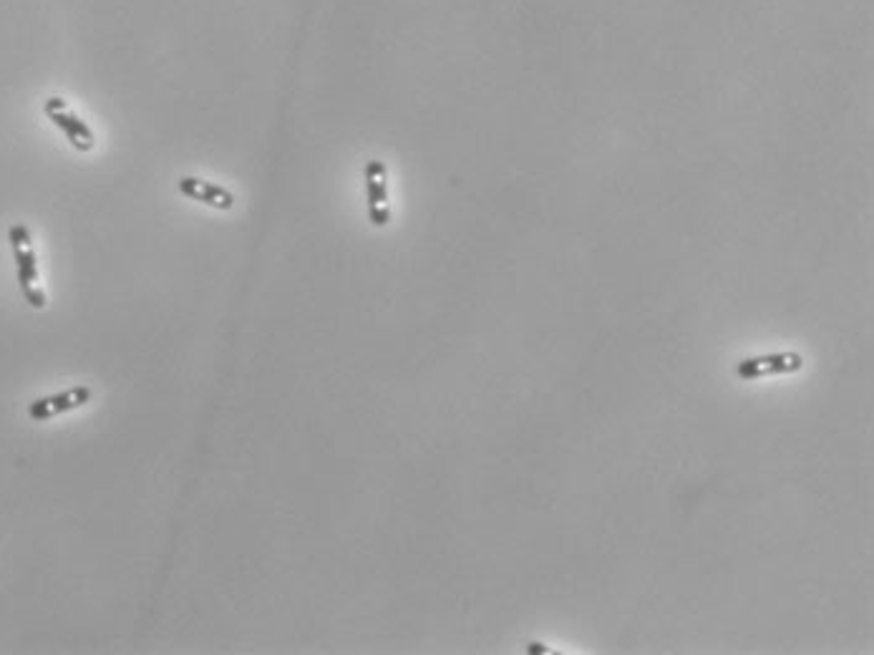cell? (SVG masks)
<instances>
[{
    "label": "cell",
    "mask_w": 874,
    "mask_h": 655,
    "mask_svg": "<svg viewBox=\"0 0 874 655\" xmlns=\"http://www.w3.org/2000/svg\"><path fill=\"white\" fill-rule=\"evenodd\" d=\"M89 399H91V388L76 386V388H69V391L56 393V396H46V399L33 401V404L28 406V416H31L33 421H46L58 414H66V411H74L79 409V406L89 404Z\"/></svg>",
    "instance_id": "cell-3"
},
{
    "label": "cell",
    "mask_w": 874,
    "mask_h": 655,
    "mask_svg": "<svg viewBox=\"0 0 874 655\" xmlns=\"http://www.w3.org/2000/svg\"><path fill=\"white\" fill-rule=\"evenodd\" d=\"M8 237H11L13 257H16L18 265V283H21L23 295H26V300L33 308H46V295L38 288V265L36 252H33L31 245V232H28L26 225H13Z\"/></svg>",
    "instance_id": "cell-1"
},
{
    "label": "cell",
    "mask_w": 874,
    "mask_h": 655,
    "mask_svg": "<svg viewBox=\"0 0 874 655\" xmlns=\"http://www.w3.org/2000/svg\"><path fill=\"white\" fill-rule=\"evenodd\" d=\"M43 109H46L48 119H51L53 124H56L58 129L63 131V134H66V137H69V142L74 144L79 152H89V149L94 147V131H91L89 126H86L84 121H81L79 116H76L74 111L66 106V101L56 99V96H53V99L46 101V106H43Z\"/></svg>",
    "instance_id": "cell-2"
},
{
    "label": "cell",
    "mask_w": 874,
    "mask_h": 655,
    "mask_svg": "<svg viewBox=\"0 0 874 655\" xmlns=\"http://www.w3.org/2000/svg\"><path fill=\"white\" fill-rule=\"evenodd\" d=\"M179 192L194 202H205V205L217 207V210H232L235 197L227 192L225 187H217L212 182H202L197 177H182L179 179Z\"/></svg>",
    "instance_id": "cell-5"
},
{
    "label": "cell",
    "mask_w": 874,
    "mask_h": 655,
    "mask_svg": "<svg viewBox=\"0 0 874 655\" xmlns=\"http://www.w3.org/2000/svg\"><path fill=\"white\" fill-rule=\"evenodd\" d=\"M801 358L791 356V353H776V356H761L751 358V361H741L736 366V373L741 378H761L771 376V373H791L799 371Z\"/></svg>",
    "instance_id": "cell-6"
},
{
    "label": "cell",
    "mask_w": 874,
    "mask_h": 655,
    "mask_svg": "<svg viewBox=\"0 0 874 655\" xmlns=\"http://www.w3.org/2000/svg\"><path fill=\"white\" fill-rule=\"evenodd\" d=\"M366 189H368V217L376 227H386L391 220V210H388V192H386V167L383 162H368L366 164Z\"/></svg>",
    "instance_id": "cell-4"
},
{
    "label": "cell",
    "mask_w": 874,
    "mask_h": 655,
    "mask_svg": "<svg viewBox=\"0 0 874 655\" xmlns=\"http://www.w3.org/2000/svg\"><path fill=\"white\" fill-rule=\"evenodd\" d=\"M527 653L529 655H542V653H547V648L542 643H529L527 645Z\"/></svg>",
    "instance_id": "cell-7"
}]
</instances>
